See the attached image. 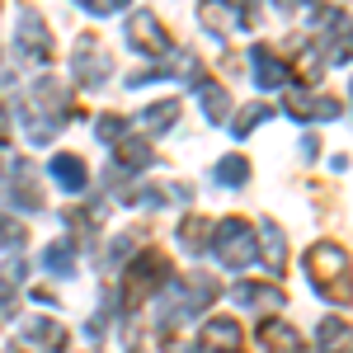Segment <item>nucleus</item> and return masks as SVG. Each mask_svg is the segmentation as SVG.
<instances>
[{
  "label": "nucleus",
  "instance_id": "20e7f679",
  "mask_svg": "<svg viewBox=\"0 0 353 353\" xmlns=\"http://www.w3.org/2000/svg\"><path fill=\"white\" fill-rule=\"evenodd\" d=\"M203 353H245L241 344V325L236 321H208V330H203Z\"/></svg>",
  "mask_w": 353,
  "mask_h": 353
},
{
  "label": "nucleus",
  "instance_id": "7ed1b4c3",
  "mask_svg": "<svg viewBox=\"0 0 353 353\" xmlns=\"http://www.w3.org/2000/svg\"><path fill=\"white\" fill-rule=\"evenodd\" d=\"M217 254L231 264V269H245V264L254 259V241H250V226H245V221H226V226H221Z\"/></svg>",
  "mask_w": 353,
  "mask_h": 353
},
{
  "label": "nucleus",
  "instance_id": "39448f33",
  "mask_svg": "<svg viewBox=\"0 0 353 353\" xmlns=\"http://www.w3.org/2000/svg\"><path fill=\"white\" fill-rule=\"evenodd\" d=\"M259 339H264V353H301V334L288 321H269L259 330Z\"/></svg>",
  "mask_w": 353,
  "mask_h": 353
},
{
  "label": "nucleus",
  "instance_id": "1a4fd4ad",
  "mask_svg": "<svg viewBox=\"0 0 353 353\" xmlns=\"http://www.w3.org/2000/svg\"><path fill=\"white\" fill-rule=\"evenodd\" d=\"M221 179L241 184V179H245V161H226V165H221Z\"/></svg>",
  "mask_w": 353,
  "mask_h": 353
},
{
  "label": "nucleus",
  "instance_id": "9d476101",
  "mask_svg": "<svg viewBox=\"0 0 353 353\" xmlns=\"http://www.w3.org/2000/svg\"><path fill=\"white\" fill-rule=\"evenodd\" d=\"M0 137H5V113H0Z\"/></svg>",
  "mask_w": 353,
  "mask_h": 353
},
{
  "label": "nucleus",
  "instance_id": "f257e3e1",
  "mask_svg": "<svg viewBox=\"0 0 353 353\" xmlns=\"http://www.w3.org/2000/svg\"><path fill=\"white\" fill-rule=\"evenodd\" d=\"M306 269L316 278V292L330 301H353V264L349 254L339 250V245H316L311 254H306Z\"/></svg>",
  "mask_w": 353,
  "mask_h": 353
},
{
  "label": "nucleus",
  "instance_id": "423d86ee",
  "mask_svg": "<svg viewBox=\"0 0 353 353\" xmlns=\"http://www.w3.org/2000/svg\"><path fill=\"white\" fill-rule=\"evenodd\" d=\"M321 349L325 353H353V330L339 316H330L325 325H321Z\"/></svg>",
  "mask_w": 353,
  "mask_h": 353
},
{
  "label": "nucleus",
  "instance_id": "0eeeda50",
  "mask_svg": "<svg viewBox=\"0 0 353 353\" xmlns=\"http://www.w3.org/2000/svg\"><path fill=\"white\" fill-rule=\"evenodd\" d=\"M132 43H137V48H146V52H165V33L151 24L146 14H137V19H132Z\"/></svg>",
  "mask_w": 353,
  "mask_h": 353
},
{
  "label": "nucleus",
  "instance_id": "6e6552de",
  "mask_svg": "<svg viewBox=\"0 0 353 353\" xmlns=\"http://www.w3.org/2000/svg\"><path fill=\"white\" fill-rule=\"evenodd\" d=\"M52 174H57V184H61V189H81V184H85V170H81L76 156H61V161L52 165Z\"/></svg>",
  "mask_w": 353,
  "mask_h": 353
},
{
  "label": "nucleus",
  "instance_id": "f03ea898",
  "mask_svg": "<svg viewBox=\"0 0 353 353\" xmlns=\"http://www.w3.org/2000/svg\"><path fill=\"white\" fill-rule=\"evenodd\" d=\"M165 278V259L161 254H141L137 259V269L128 273V288H123V306H141V297L146 292H156Z\"/></svg>",
  "mask_w": 353,
  "mask_h": 353
}]
</instances>
